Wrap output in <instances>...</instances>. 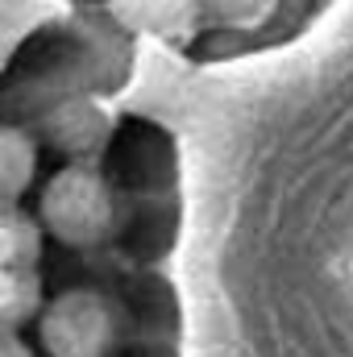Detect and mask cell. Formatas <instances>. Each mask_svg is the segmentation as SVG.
I'll use <instances>...</instances> for the list:
<instances>
[{"mask_svg":"<svg viewBox=\"0 0 353 357\" xmlns=\"http://www.w3.org/2000/svg\"><path fill=\"white\" fill-rule=\"evenodd\" d=\"M33 171H38V142L17 125H0V204H17L33 183Z\"/></svg>","mask_w":353,"mask_h":357,"instance_id":"obj_5","label":"cell"},{"mask_svg":"<svg viewBox=\"0 0 353 357\" xmlns=\"http://www.w3.org/2000/svg\"><path fill=\"white\" fill-rule=\"evenodd\" d=\"M46 357H112L125 341V307L100 287H67L38 312Z\"/></svg>","mask_w":353,"mask_h":357,"instance_id":"obj_2","label":"cell"},{"mask_svg":"<svg viewBox=\"0 0 353 357\" xmlns=\"http://www.w3.org/2000/svg\"><path fill=\"white\" fill-rule=\"evenodd\" d=\"M38 220L50 241L67 250H96L117 233L121 204L96 162H67L46 178L38 195Z\"/></svg>","mask_w":353,"mask_h":357,"instance_id":"obj_1","label":"cell"},{"mask_svg":"<svg viewBox=\"0 0 353 357\" xmlns=\"http://www.w3.org/2000/svg\"><path fill=\"white\" fill-rule=\"evenodd\" d=\"M0 357H33V349L17 337V328H0Z\"/></svg>","mask_w":353,"mask_h":357,"instance_id":"obj_6","label":"cell"},{"mask_svg":"<svg viewBox=\"0 0 353 357\" xmlns=\"http://www.w3.org/2000/svg\"><path fill=\"white\" fill-rule=\"evenodd\" d=\"M117 116L96 91H67L38 112V142L67 162H91L112 142Z\"/></svg>","mask_w":353,"mask_h":357,"instance_id":"obj_4","label":"cell"},{"mask_svg":"<svg viewBox=\"0 0 353 357\" xmlns=\"http://www.w3.org/2000/svg\"><path fill=\"white\" fill-rule=\"evenodd\" d=\"M42 220L17 204H0V328H17L42 312Z\"/></svg>","mask_w":353,"mask_h":357,"instance_id":"obj_3","label":"cell"}]
</instances>
